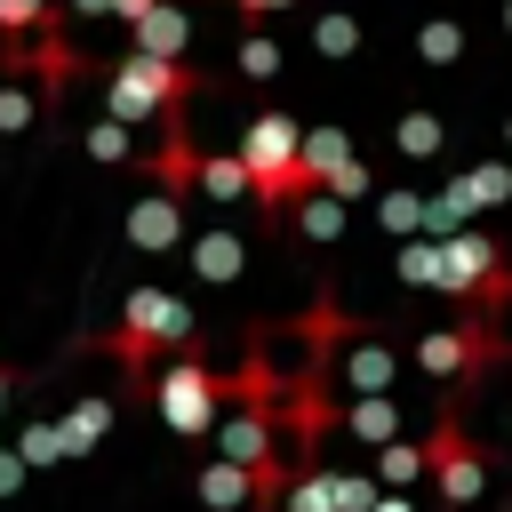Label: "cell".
<instances>
[{"mask_svg":"<svg viewBox=\"0 0 512 512\" xmlns=\"http://www.w3.org/2000/svg\"><path fill=\"white\" fill-rule=\"evenodd\" d=\"M304 128L288 120V112H256L248 128H240V168H248V200L272 216V224H288V208L296 200H312V176H304Z\"/></svg>","mask_w":512,"mask_h":512,"instance_id":"cell-1","label":"cell"},{"mask_svg":"<svg viewBox=\"0 0 512 512\" xmlns=\"http://www.w3.org/2000/svg\"><path fill=\"white\" fill-rule=\"evenodd\" d=\"M192 88H200V72L192 64H152V56H120L112 72H104V120H120V128H144V120H184V104H192Z\"/></svg>","mask_w":512,"mask_h":512,"instance_id":"cell-2","label":"cell"},{"mask_svg":"<svg viewBox=\"0 0 512 512\" xmlns=\"http://www.w3.org/2000/svg\"><path fill=\"white\" fill-rule=\"evenodd\" d=\"M104 352H112V360H128V368L144 376L160 352H200V328H192L184 296H168V288H128L120 328L104 336Z\"/></svg>","mask_w":512,"mask_h":512,"instance_id":"cell-3","label":"cell"},{"mask_svg":"<svg viewBox=\"0 0 512 512\" xmlns=\"http://www.w3.org/2000/svg\"><path fill=\"white\" fill-rule=\"evenodd\" d=\"M152 400H160V424H168V432L200 440V432L216 424V408H224V376H208V368H200V352H184V360H168V368H160Z\"/></svg>","mask_w":512,"mask_h":512,"instance_id":"cell-4","label":"cell"},{"mask_svg":"<svg viewBox=\"0 0 512 512\" xmlns=\"http://www.w3.org/2000/svg\"><path fill=\"white\" fill-rule=\"evenodd\" d=\"M496 352H504L496 320H480V312H472V320H456V328L424 336V344H416V368H432V376H456V384H464V376H480Z\"/></svg>","mask_w":512,"mask_h":512,"instance_id":"cell-5","label":"cell"},{"mask_svg":"<svg viewBox=\"0 0 512 512\" xmlns=\"http://www.w3.org/2000/svg\"><path fill=\"white\" fill-rule=\"evenodd\" d=\"M424 472L440 480V496H448V504H472V496L488 488V456L464 440V424H456V416H440V424H432V440H424Z\"/></svg>","mask_w":512,"mask_h":512,"instance_id":"cell-6","label":"cell"},{"mask_svg":"<svg viewBox=\"0 0 512 512\" xmlns=\"http://www.w3.org/2000/svg\"><path fill=\"white\" fill-rule=\"evenodd\" d=\"M176 240H184V200H168V192H144V200L128 208V248L160 256V248H176Z\"/></svg>","mask_w":512,"mask_h":512,"instance_id":"cell-7","label":"cell"},{"mask_svg":"<svg viewBox=\"0 0 512 512\" xmlns=\"http://www.w3.org/2000/svg\"><path fill=\"white\" fill-rule=\"evenodd\" d=\"M40 32H48V0H0V72H32Z\"/></svg>","mask_w":512,"mask_h":512,"instance_id":"cell-8","label":"cell"},{"mask_svg":"<svg viewBox=\"0 0 512 512\" xmlns=\"http://www.w3.org/2000/svg\"><path fill=\"white\" fill-rule=\"evenodd\" d=\"M136 32V48L128 56H152V64H184V40H192V24H184V8L176 0H160L144 24H128Z\"/></svg>","mask_w":512,"mask_h":512,"instance_id":"cell-9","label":"cell"},{"mask_svg":"<svg viewBox=\"0 0 512 512\" xmlns=\"http://www.w3.org/2000/svg\"><path fill=\"white\" fill-rule=\"evenodd\" d=\"M200 504L240 512V504H280V496H272L256 472H240V464H224V456H216V464H200Z\"/></svg>","mask_w":512,"mask_h":512,"instance_id":"cell-10","label":"cell"},{"mask_svg":"<svg viewBox=\"0 0 512 512\" xmlns=\"http://www.w3.org/2000/svg\"><path fill=\"white\" fill-rule=\"evenodd\" d=\"M192 192H208V200H248V168H240L232 152H200V160H192Z\"/></svg>","mask_w":512,"mask_h":512,"instance_id":"cell-11","label":"cell"},{"mask_svg":"<svg viewBox=\"0 0 512 512\" xmlns=\"http://www.w3.org/2000/svg\"><path fill=\"white\" fill-rule=\"evenodd\" d=\"M344 384H352V392H368V400H376V392H384V384H392V352H384V344H376V336H360V344H352V352H344Z\"/></svg>","mask_w":512,"mask_h":512,"instance_id":"cell-12","label":"cell"},{"mask_svg":"<svg viewBox=\"0 0 512 512\" xmlns=\"http://www.w3.org/2000/svg\"><path fill=\"white\" fill-rule=\"evenodd\" d=\"M56 432H64V456H88V448L112 432V408H104V400H80V408H72Z\"/></svg>","mask_w":512,"mask_h":512,"instance_id":"cell-13","label":"cell"},{"mask_svg":"<svg viewBox=\"0 0 512 512\" xmlns=\"http://www.w3.org/2000/svg\"><path fill=\"white\" fill-rule=\"evenodd\" d=\"M192 264H200V280H232L240 272V240L232 232H200L192 240Z\"/></svg>","mask_w":512,"mask_h":512,"instance_id":"cell-14","label":"cell"},{"mask_svg":"<svg viewBox=\"0 0 512 512\" xmlns=\"http://www.w3.org/2000/svg\"><path fill=\"white\" fill-rule=\"evenodd\" d=\"M344 424H352V440H400V416H392V400L376 392V400H352L344 408Z\"/></svg>","mask_w":512,"mask_h":512,"instance_id":"cell-15","label":"cell"},{"mask_svg":"<svg viewBox=\"0 0 512 512\" xmlns=\"http://www.w3.org/2000/svg\"><path fill=\"white\" fill-rule=\"evenodd\" d=\"M16 456H24V472L64 464V432H56V424H24V432H16Z\"/></svg>","mask_w":512,"mask_h":512,"instance_id":"cell-16","label":"cell"},{"mask_svg":"<svg viewBox=\"0 0 512 512\" xmlns=\"http://www.w3.org/2000/svg\"><path fill=\"white\" fill-rule=\"evenodd\" d=\"M280 496H288V512H336V472H304Z\"/></svg>","mask_w":512,"mask_h":512,"instance_id":"cell-17","label":"cell"},{"mask_svg":"<svg viewBox=\"0 0 512 512\" xmlns=\"http://www.w3.org/2000/svg\"><path fill=\"white\" fill-rule=\"evenodd\" d=\"M288 216H296V232H312V240H328V232L344 224V208H336V200H320V192H312V200H296Z\"/></svg>","mask_w":512,"mask_h":512,"instance_id":"cell-18","label":"cell"},{"mask_svg":"<svg viewBox=\"0 0 512 512\" xmlns=\"http://www.w3.org/2000/svg\"><path fill=\"white\" fill-rule=\"evenodd\" d=\"M416 472H424V448H408V440H384V456H376V480H392V488H400V480H416Z\"/></svg>","mask_w":512,"mask_h":512,"instance_id":"cell-19","label":"cell"},{"mask_svg":"<svg viewBox=\"0 0 512 512\" xmlns=\"http://www.w3.org/2000/svg\"><path fill=\"white\" fill-rule=\"evenodd\" d=\"M16 128H32V88L0 80V136H16Z\"/></svg>","mask_w":512,"mask_h":512,"instance_id":"cell-20","label":"cell"},{"mask_svg":"<svg viewBox=\"0 0 512 512\" xmlns=\"http://www.w3.org/2000/svg\"><path fill=\"white\" fill-rule=\"evenodd\" d=\"M240 72H248V80H272V72H280V48H272L264 32H248V40H240Z\"/></svg>","mask_w":512,"mask_h":512,"instance_id":"cell-21","label":"cell"},{"mask_svg":"<svg viewBox=\"0 0 512 512\" xmlns=\"http://www.w3.org/2000/svg\"><path fill=\"white\" fill-rule=\"evenodd\" d=\"M88 160H104V168L128 160V128H120V120H96V128H88Z\"/></svg>","mask_w":512,"mask_h":512,"instance_id":"cell-22","label":"cell"},{"mask_svg":"<svg viewBox=\"0 0 512 512\" xmlns=\"http://www.w3.org/2000/svg\"><path fill=\"white\" fill-rule=\"evenodd\" d=\"M312 40H320L328 56H344V48L360 40V24H352V16H320V32H312Z\"/></svg>","mask_w":512,"mask_h":512,"instance_id":"cell-23","label":"cell"},{"mask_svg":"<svg viewBox=\"0 0 512 512\" xmlns=\"http://www.w3.org/2000/svg\"><path fill=\"white\" fill-rule=\"evenodd\" d=\"M424 56H456V24H424Z\"/></svg>","mask_w":512,"mask_h":512,"instance_id":"cell-24","label":"cell"},{"mask_svg":"<svg viewBox=\"0 0 512 512\" xmlns=\"http://www.w3.org/2000/svg\"><path fill=\"white\" fill-rule=\"evenodd\" d=\"M16 488H24V456H16V448H0V496H16Z\"/></svg>","mask_w":512,"mask_h":512,"instance_id":"cell-25","label":"cell"},{"mask_svg":"<svg viewBox=\"0 0 512 512\" xmlns=\"http://www.w3.org/2000/svg\"><path fill=\"white\" fill-rule=\"evenodd\" d=\"M152 8H160V0H112V16H120V24H144Z\"/></svg>","mask_w":512,"mask_h":512,"instance_id":"cell-26","label":"cell"},{"mask_svg":"<svg viewBox=\"0 0 512 512\" xmlns=\"http://www.w3.org/2000/svg\"><path fill=\"white\" fill-rule=\"evenodd\" d=\"M240 16H280V8H296V0H232Z\"/></svg>","mask_w":512,"mask_h":512,"instance_id":"cell-27","label":"cell"},{"mask_svg":"<svg viewBox=\"0 0 512 512\" xmlns=\"http://www.w3.org/2000/svg\"><path fill=\"white\" fill-rule=\"evenodd\" d=\"M72 16H112V0H72Z\"/></svg>","mask_w":512,"mask_h":512,"instance_id":"cell-28","label":"cell"},{"mask_svg":"<svg viewBox=\"0 0 512 512\" xmlns=\"http://www.w3.org/2000/svg\"><path fill=\"white\" fill-rule=\"evenodd\" d=\"M368 512H416V504H408V496H376Z\"/></svg>","mask_w":512,"mask_h":512,"instance_id":"cell-29","label":"cell"}]
</instances>
